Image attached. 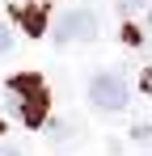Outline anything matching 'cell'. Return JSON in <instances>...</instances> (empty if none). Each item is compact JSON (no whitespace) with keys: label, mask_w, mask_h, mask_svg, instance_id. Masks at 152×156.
Masks as SVG:
<instances>
[{"label":"cell","mask_w":152,"mask_h":156,"mask_svg":"<svg viewBox=\"0 0 152 156\" xmlns=\"http://www.w3.org/2000/svg\"><path fill=\"white\" fill-rule=\"evenodd\" d=\"M4 93H9V105H13L17 118H25L30 127H42V118H47V89H42L38 76H13Z\"/></svg>","instance_id":"6da1fadb"},{"label":"cell","mask_w":152,"mask_h":156,"mask_svg":"<svg viewBox=\"0 0 152 156\" xmlns=\"http://www.w3.org/2000/svg\"><path fill=\"white\" fill-rule=\"evenodd\" d=\"M127 97H131V84H127L123 72H97L89 80V101L97 110H123Z\"/></svg>","instance_id":"7a4b0ae2"},{"label":"cell","mask_w":152,"mask_h":156,"mask_svg":"<svg viewBox=\"0 0 152 156\" xmlns=\"http://www.w3.org/2000/svg\"><path fill=\"white\" fill-rule=\"evenodd\" d=\"M51 38L55 42H89V38H97V17L89 9H72L51 26Z\"/></svg>","instance_id":"3957f363"},{"label":"cell","mask_w":152,"mask_h":156,"mask_svg":"<svg viewBox=\"0 0 152 156\" xmlns=\"http://www.w3.org/2000/svg\"><path fill=\"white\" fill-rule=\"evenodd\" d=\"M118 13H123V21H131V26H144L148 21V4L144 0H118Z\"/></svg>","instance_id":"277c9868"},{"label":"cell","mask_w":152,"mask_h":156,"mask_svg":"<svg viewBox=\"0 0 152 156\" xmlns=\"http://www.w3.org/2000/svg\"><path fill=\"white\" fill-rule=\"evenodd\" d=\"M17 17L25 21V34H42V30H47V17H42V9H38V4H34V9H21Z\"/></svg>","instance_id":"5b68a950"},{"label":"cell","mask_w":152,"mask_h":156,"mask_svg":"<svg viewBox=\"0 0 152 156\" xmlns=\"http://www.w3.org/2000/svg\"><path fill=\"white\" fill-rule=\"evenodd\" d=\"M47 135H51V139H68V135H72V127H68V122H51Z\"/></svg>","instance_id":"8992f818"},{"label":"cell","mask_w":152,"mask_h":156,"mask_svg":"<svg viewBox=\"0 0 152 156\" xmlns=\"http://www.w3.org/2000/svg\"><path fill=\"white\" fill-rule=\"evenodd\" d=\"M9 51H13V34L0 26V55H9Z\"/></svg>","instance_id":"52a82bcc"},{"label":"cell","mask_w":152,"mask_h":156,"mask_svg":"<svg viewBox=\"0 0 152 156\" xmlns=\"http://www.w3.org/2000/svg\"><path fill=\"white\" fill-rule=\"evenodd\" d=\"M0 156H21V148L17 144H0Z\"/></svg>","instance_id":"ba28073f"}]
</instances>
